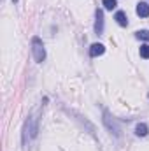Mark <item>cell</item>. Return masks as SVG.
<instances>
[{"label": "cell", "mask_w": 149, "mask_h": 151, "mask_svg": "<svg viewBox=\"0 0 149 151\" xmlns=\"http://www.w3.org/2000/svg\"><path fill=\"white\" fill-rule=\"evenodd\" d=\"M32 51H34V58H35V62H44V58H46V49H44V44H42V40L39 37H34L32 39Z\"/></svg>", "instance_id": "cell-1"}, {"label": "cell", "mask_w": 149, "mask_h": 151, "mask_svg": "<svg viewBox=\"0 0 149 151\" xmlns=\"http://www.w3.org/2000/svg\"><path fill=\"white\" fill-rule=\"evenodd\" d=\"M95 34L97 35L104 34V11L102 9H97L95 12Z\"/></svg>", "instance_id": "cell-2"}, {"label": "cell", "mask_w": 149, "mask_h": 151, "mask_svg": "<svg viewBox=\"0 0 149 151\" xmlns=\"http://www.w3.org/2000/svg\"><path fill=\"white\" fill-rule=\"evenodd\" d=\"M135 11H137V16H140V18H148L149 16V4L148 2H139Z\"/></svg>", "instance_id": "cell-3"}, {"label": "cell", "mask_w": 149, "mask_h": 151, "mask_svg": "<svg viewBox=\"0 0 149 151\" xmlns=\"http://www.w3.org/2000/svg\"><path fill=\"white\" fill-rule=\"evenodd\" d=\"M104 51H105V47H104V44H100V42H97V44H91V47H90V56H100V55H104Z\"/></svg>", "instance_id": "cell-4"}, {"label": "cell", "mask_w": 149, "mask_h": 151, "mask_svg": "<svg viewBox=\"0 0 149 151\" xmlns=\"http://www.w3.org/2000/svg\"><path fill=\"white\" fill-rule=\"evenodd\" d=\"M114 19L117 21L119 27H126V25H128V18H126V14H125L123 11H117L116 16H114Z\"/></svg>", "instance_id": "cell-5"}, {"label": "cell", "mask_w": 149, "mask_h": 151, "mask_svg": "<svg viewBox=\"0 0 149 151\" xmlns=\"http://www.w3.org/2000/svg\"><path fill=\"white\" fill-rule=\"evenodd\" d=\"M148 132L149 130H148V125H146V123H139V125L135 127V134H137L139 137H146Z\"/></svg>", "instance_id": "cell-6"}, {"label": "cell", "mask_w": 149, "mask_h": 151, "mask_svg": "<svg viewBox=\"0 0 149 151\" xmlns=\"http://www.w3.org/2000/svg\"><path fill=\"white\" fill-rule=\"evenodd\" d=\"M137 39H142V40H149V30H137L135 32Z\"/></svg>", "instance_id": "cell-7"}, {"label": "cell", "mask_w": 149, "mask_h": 151, "mask_svg": "<svg viewBox=\"0 0 149 151\" xmlns=\"http://www.w3.org/2000/svg\"><path fill=\"white\" fill-rule=\"evenodd\" d=\"M102 4H104V7H105V9H109V11H112V9L117 5V2H116V0H102Z\"/></svg>", "instance_id": "cell-8"}, {"label": "cell", "mask_w": 149, "mask_h": 151, "mask_svg": "<svg viewBox=\"0 0 149 151\" xmlns=\"http://www.w3.org/2000/svg\"><path fill=\"white\" fill-rule=\"evenodd\" d=\"M140 56L142 58H149V44H144V46H140Z\"/></svg>", "instance_id": "cell-9"}]
</instances>
